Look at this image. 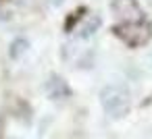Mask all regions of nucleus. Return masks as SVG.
Masks as SVG:
<instances>
[{
  "label": "nucleus",
  "instance_id": "nucleus-7",
  "mask_svg": "<svg viewBox=\"0 0 152 139\" xmlns=\"http://www.w3.org/2000/svg\"><path fill=\"white\" fill-rule=\"evenodd\" d=\"M63 2V0H52V4H61Z\"/></svg>",
  "mask_w": 152,
  "mask_h": 139
},
{
  "label": "nucleus",
  "instance_id": "nucleus-4",
  "mask_svg": "<svg viewBox=\"0 0 152 139\" xmlns=\"http://www.w3.org/2000/svg\"><path fill=\"white\" fill-rule=\"evenodd\" d=\"M46 89H48V96H50L52 100H63V98H69V96H71L69 85H67L58 75H52V77L48 79Z\"/></svg>",
  "mask_w": 152,
  "mask_h": 139
},
{
  "label": "nucleus",
  "instance_id": "nucleus-1",
  "mask_svg": "<svg viewBox=\"0 0 152 139\" xmlns=\"http://www.w3.org/2000/svg\"><path fill=\"white\" fill-rule=\"evenodd\" d=\"M100 104L110 118H123L131 108V98L123 85H106L100 91Z\"/></svg>",
  "mask_w": 152,
  "mask_h": 139
},
{
  "label": "nucleus",
  "instance_id": "nucleus-3",
  "mask_svg": "<svg viewBox=\"0 0 152 139\" xmlns=\"http://www.w3.org/2000/svg\"><path fill=\"white\" fill-rule=\"evenodd\" d=\"M113 11H115V17L123 19V23L144 19L142 9H140V4L135 0H113Z\"/></svg>",
  "mask_w": 152,
  "mask_h": 139
},
{
  "label": "nucleus",
  "instance_id": "nucleus-6",
  "mask_svg": "<svg viewBox=\"0 0 152 139\" xmlns=\"http://www.w3.org/2000/svg\"><path fill=\"white\" fill-rule=\"evenodd\" d=\"M27 50V42L25 40H19V42H15L13 44V50H11V56H19L21 52H25Z\"/></svg>",
  "mask_w": 152,
  "mask_h": 139
},
{
  "label": "nucleus",
  "instance_id": "nucleus-2",
  "mask_svg": "<svg viewBox=\"0 0 152 139\" xmlns=\"http://www.w3.org/2000/svg\"><path fill=\"white\" fill-rule=\"evenodd\" d=\"M115 33L131 48L135 46H144L150 38H152V27L150 23H146L144 19L140 21H127V23H121L119 27H115Z\"/></svg>",
  "mask_w": 152,
  "mask_h": 139
},
{
  "label": "nucleus",
  "instance_id": "nucleus-5",
  "mask_svg": "<svg viewBox=\"0 0 152 139\" xmlns=\"http://www.w3.org/2000/svg\"><path fill=\"white\" fill-rule=\"evenodd\" d=\"M98 27H100V19L96 15H88V17H83V23L79 27V33L81 35H92Z\"/></svg>",
  "mask_w": 152,
  "mask_h": 139
}]
</instances>
